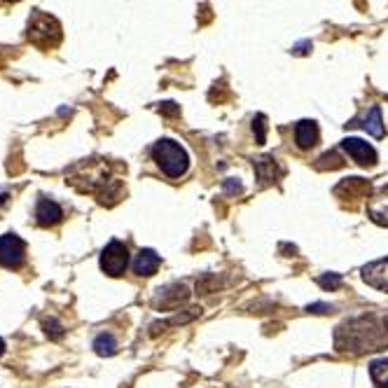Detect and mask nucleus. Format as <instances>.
<instances>
[{
  "instance_id": "nucleus-19",
  "label": "nucleus",
  "mask_w": 388,
  "mask_h": 388,
  "mask_svg": "<svg viewBox=\"0 0 388 388\" xmlns=\"http://www.w3.org/2000/svg\"><path fill=\"white\" fill-rule=\"evenodd\" d=\"M42 328H45V335L49 337V340H61L66 332V328L57 318H42Z\"/></svg>"
},
{
  "instance_id": "nucleus-15",
  "label": "nucleus",
  "mask_w": 388,
  "mask_h": 388,
  "mask_svg": "<svg viewBox=\"0 0 388 388\" xmlns=\"http://www.w3.org/2000/svg\"><path fill=\"white\" fill-rule=\"evenodd\" d=\"M159 255L155 250L150 248H140L136 260H133V272H136L138 276H152L159 269Z\"/></svg>"
},
{
  "instance_id": "nucleus-21",
  "label": "nucleus",
  "mask_w": 388,
  "mask_h": 388,
  "mask_svg": "<svg viewBox=\"0 0 388 388\" xmlns=\"http://www.w3.org/2000/svg\"><path fill=\"white\" fill-rule=\"evenodd\" d=\"M318 286L325 288V290H337L342 286V276L340 274H323L318 279Z\"/></svg>"
},
{
  "instance_id": "nucleus-10",
  "label": "nucleus",
  "mask_w": 388,
  "mask_h": 388,
  "mask_svg": "<svg viewBox=\"0 0 388 388\" xmlns=\"http://www.w3.org/2000/svg\"><path fill=\"white\" fill-rule=\"evenodd\" d=\"M367 215L372 218V223L388 227V185H381L367 201Z\"/></svg>"
},
{
  "instance_id": "nucleus-4",
  "label": "nucleus",
  "mask_w": 388,
  "mask_h": 388,
  "mask_svg": "<svg viewBox=\"0 0 388 388\" xmlns=\"http://www.w3.org/2000/svg\"><path fill=\"white\" fill-rule=\"evenodd\" d=\"M26 35H28V40L40 49L57 47L61 42V24L54 19L52 15H45V12L35 10L28 19Z\"/></svg>"
},
{
  "instance_id": "nucleus-24",
  "label": "nucleus",
  "mask_w": 388,
  "mask_h": 388,
  "mask_svg": "<svg viewBox=\"0 0 388 388\" xmlns=\"http://www.w3.org/2000/svg\"><path fill=\"white\" fill-rule=\"evenodd\" d=\"M159 110H164L166 115H178V113H181V108H178L176 103H171V101L169 103H162V106H159Z\"/></svg>"
},
{
  "instance_id": "nucleus-6",
  "label": "nucleus",
  "mask_w": 388,
  "mask_h": 388,
  "mask_svg": "<svg viewBox=\"0 0 388 388\" xmlns=\"http://www.w3.org/2000/svg\"><path fill=\"white\" fill-rule=\"evenodd\" d=\"M26 255V243L17 237L15 232H8L0 237V264L8 269H19Z\"/></svg>"
},
{
  "instance_id": "nucleus-8",
  "label": "nucleus",
  "mask_w": 388,
  "mask_h": 388,
  "mask_svg": "<svg viewBox=\"0 0 388 388\" xmlns=\"http://www.w3.org/2000/svg\"><path fill=\"white\" fill-rule=\"evenodd\" d=\"M342 147L349 152V157H353L355 164L365 166V169H367V166L377 164V150H374V147L369 145V143H365V140H360V138H347V140H342Z\"/></svg>"
},
{
  "instance_id": "nucleus-9",
  "label": "nucleus",
  "mask_w": 388,
  "mask_h": 388,
  "mask_svg": "<svg viewBox=\"0 0 388 388\" xmlns=\"http://www.w3.org/2000/svg\"><path fill=\"white\" fill-rule=\"evenodd\" d=\"M369 190H372V185H369L365 178H344V181L335 187V196H340V199L360 201L369 194Z\"/></svg>"
},
{
  "instance_id": "nucleus-26",
  "label": "nucleus",
  "mask_w": 388,
  "mask_h": 388,
  "mask_svg": "<svg viewBox=\"0 0 388 388\" xmlns=\"http://www.w3.org/2000/svg\"><path fill=\"white\" fill-rule=\"evenodd\" d=\"M225 190H227V192H241V183H237V181H232V178H230V181H225Z\"/></svg>"
},
{
  "instance_id": "nucleus-23",
  "label": "nucleus",
  "mask_w": 388,
  "mask_h": 388,
  "mask_svg": "<svg viewBox=\"0 0 388 388\" xmlns=\"http://www.w3.org/2000/svg\"><path fill=\"white\" fill-rule=\"evenodd\" d=\"M306 311L309 313H328V311H332V306L330 304H309L306 306Z\"/></svg>"
},
{
  "instance_id": "nucleus-22",
  "label": "nucleus",
  "mask_w": 388,
  "mask_h": 388,
  "mask_svg": "<svg viewBox=\"0 0 388 388\" xmlns=\"http://www.w3.org/2000/svg\"><path fill=\"white\" fill-rule=\"evenodd\" d=\"M342 166H344L342 157H340V155H335V152H328V155L320 157L318 169H342Z\"/></svg>"
},
{
  "instance_id": "nucleus-16",
  "label": "nucleus",
  "mask_w": 388,
  "mask_h": 388,
  "mask_svg": "<svg viewBox=\"0 0 388 388\" xmlns=\"http://www.w3.org/2000/svg\"><path fill=\"white\" fill-rule=\"evenodd\" d=\"M362 127H365V131L372 133L374 138L384 136V122H381V108L379 106H374L372 110H369L367 117H365V124Z\"/></svg>"
},
{
  "instance_id": "nucleus-18",
  "label": "nucleus",
  "mask_w": 388,
  "mask_h": 388,
  "mask_svg": "<svg viewBox=\"0 0 388 388\" xmlns=\"http://www.w3.org/2000/svg\"><path fill=\"white\" fill-rule=\"evenodd\" d=\"M94 351L98 355H106V358H110V355L117 353V342L113 335H108V332H103V335H98L94 340Z\"/></svg>"
},
{
  "instance_id": "nucleus-25",
  "label": "nucleus",
  "mask_w": 388,
  "mask_h": 388,
  "mask_svg": "<svg viewBox=\"0 0 388 388\" xmlns=\"http://www.w3.org/2000/svg\"><path fill=\"white\" fill-rule=\"evenodd\" d=\"M309 47H311V40H304V42H299V45L293 47V54H306L309 52Z\"/></svg>"
},
{
  "instance_id": "nucleus-2",
  "label": "nucleus",
  "mask_w": 388,
  "mask_h": 388,
  "mask_svg": "<svg viewBox=\"0 0 388 388\" xmlns=\"http://www.w3.org/2000/svg\"><path fill=\"white\" fill-rule=\"evenodd\" d=\"M66 178H68V183L73 187H77L80 192H89L96 196L113 183L110 181L108 164L101 162V159H84V162H80L73 166V169H68Z\"/></svg>"
},
{
  "instance_id": "nucleus-1",
  "label": "nucleus",
  "mask_w": 388,
  "mask_h": 388,
  "mask_svg": "<svg viewBox=\"0 0 388 388\" xmlns=\"http://www.w3.org/2000/svg\"><path fill=\"white\" fill-rule=\"evenodd\" d=\"M335 347L342 353H365L388 347V320L374 316H362L349 320L335 335Z\"/></svg>"
},
{
  "instance_id": "nucleus-27",
  "label": "nucleus",
  "mask_w": 388,
  "mask_h": 388,
  "mask_svg": "<svg viewBox=\"0 0 388 388\" xmlns=\"http://www.w3.org/2000/svg\"><path fill=\"white\" fill-rule=\"evenodd\" d=\"M3 204H8V194L0 192V206H3Z\"/></svg>"
},
{
  "instance_id": "nucleus-12",
  "label": "nucleus",
  "mask_w": 388,
  "mask_h": 388,
  "mask_svg": "<svg viewBox=\"0 0 388 388\" xmlns=\"http://www.w3.org/2000/svg\"><path fill=\"white\" fill-rule=\"evenodd\" d=\"M362 279H365L367 286L377 288L381 293H388V257L362 267Z\"/></svg>"
},
{
  "instance_id": "nucleus-5",
  "label": "nucleus",
  "mask_w": 388,
  "mask_h": 388,
  "mask_svg": "<svg viewBox=\"0 0 388 388\" xmlns=\"http://www.w3.org/2000/svg\"><path fill=\"white\" fill-rule=\"evenodd\" d=\"M127 264H129V250L127 246L122 241H110L106 248L101 252V269L108 276H122L127 272Z\"/></svg>"
},
{
  "instance_id": "nucleus-28",
  "label": "nucleus",
  "mask_w": 388,
  "mask_h": 388,
  "mask_svg": "<svg viewBox=\"0 0 388 388\" xmlns=\"http://www.w3.org/2000/svg\"><path fill=\"white\" fill-rule=\"evenodd\" d=\"M3 353H5V342L0 340V355H3Z\"/></svg>"
},
{
  "instance_id": "nucleus-17",
  "label": "nucleus",
  "mask_w": 388,
  "mask_h": 388,
  "mask_svg": "<svg viewBox=\"0 0 388 388\" xmlns=\"http://www.w3.org/2000/svg\"><path fill=\"white\" fill-rule=\"evenodd\" d=\"M369 377H372V381L377 386L388 388V358L374 360L372 365H369Z\"/></svg>"
},
{
  "instance_id": "nucleus-13",
  "label": "nucleus",
  "mask_w": 388,
  "mask_h": 388,
  "mask_svg": "<svg viewBox=\"0 0 388 388\" xmlns=\"http://www.w3.org/2000/svg\"><path fill=\"white\" fill-rule=\"evenodd\" d=\"M61 218H64V211H61V206L57 204V201L47 199V196L38 199V206H35V223H38L40 227L59 225Z\"/></svg>"
},
{
  "instance_id": "nucleus-20",
  "label": "nucleus",
  "mask_w": 388,
  "mask_h": 388,
  "mask_svg": "<svg viewBox=\"0 0 388 388\" xmlns=\"http://www.w3.org/2000/svg\"><path fill=\"white\" fill-rule=\"evenodd\" d=\"M264 115H257L255 120H252V131H255V138H257V145H264V140H267V124H264Z\"/></svg>"
},
{
  "instance_id": "nucleus-29",
  "label": "nucleus",
  "mask_w": 388,
  "mask_h": 388,
  "mask_svg": "<svg viewBox=\"0 0 388 388\" xmlns=\"http://www.w3.org/2000/svg\"><path fill=\"white\" fill-rule=\"evenodd\" d=\"M8 3H17V0H8Z\"/></svg>"
},
{
  "instance_id": "nucleus-7",
  "label": "nucleus",
  "mask_w": 388,
  "mask_h": 388,
  "mask_svg": "<svg viewBox=\"0 0 388 388\" xmlns=\"http://www.w3.org/2000/svg\"><path fill=\"white\" fill-rule=\"evenodd\" d=\"M187 297H190L187 286H183V283H171V286H166V288H159V293L155 297V306L162 311H174L183 302H187Z\"/></svg>"
},
{
  "instance_id": "nucleus-14",
  "label": "nucleus",
  "mask_w": 388,
  "mask_h": 388,
  "mask_svg": "<svg viewBox=\"0 0 388 388\" xmlns=\"http://www.w3.org/2000/svg\"><path fill=\"white\" fill-rule=\"evenodd\" d=\"M295 143H297L299 150H311V147L318 143V127H316V122L302 120L299 124L295 127Z\"/></svg>"
},
{
  "instance_id": "nucleus-11",
  "label": "nucleus",
  "mask_w": 388,
  "mask_h": 388,
  "mask_svg": "<svg viewBox=\"0 0 388 388\" xmlns=\"http://www.w3.org/2000/svg\"><path fill=\"white\" fill-rule=\"evenodd\" d=\"M255 176L262 187H267V185H274L276 181H281L283 169L274 159V155H264L255 159Z\"/></svg>"
},
{
  "instance_id": "nucleus-3",
  "label": "nucleus",
  "mask_w": 388,
  "mask_h": 388,
  "mask_svg": "<svg viewBox=\"0 0 388 388\" xmlns=\"http://www.w3.org/2000/svg\"><path fill=\"white\" fill-rule=\"evenodd\" d=\"M152 157H155L159 169L169 178H181L185 171H187V164H190L187 152L171 138L157 140L155 147H152Z\"/></svg>"
}]
</instances>
